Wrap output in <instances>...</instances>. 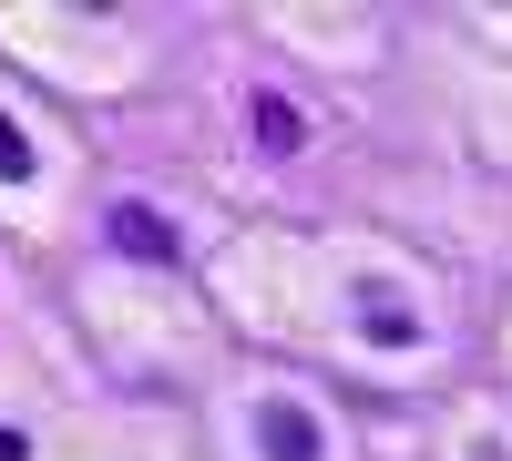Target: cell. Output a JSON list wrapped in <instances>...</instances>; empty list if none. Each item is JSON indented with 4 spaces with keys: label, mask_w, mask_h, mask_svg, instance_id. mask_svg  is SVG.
<instances>
[{
    "label": "cell",
    "mask_w": 512,
    "mask_h": 461,
    "mask_svg": "<svg viewBox=\"0 0 512 461\" xmlns=\"http://www.w3.org/2000/svg\"><path fill=\"white\" fill-rule=\"evenodd\" d=\"M256 134H267V154H287V144H297V113L267 93V103H256Z\"/></svg>",
    "instance_id": "cell-3"
},
{
    "label": "cell",
    "mask_w": 512,
    "mask_h": 461,
    "mask_svg": "<svg viewBox=\"0 0 512 461\" xmlns=\"http://www.w3.org/2000/svg\"><path fill=\"white\" fill-rule=\"evenodd\" d=\"M113 236L134 246V257H175V236H164V216H154V205H123V216H113Z\"/></svg>",
    "instance_id": "cell-1"
},
{
    "label": "cell",
    "mask_w": 512,
    "mask_h": 461,
    "mask_svg": "<svg viewBox=\"0 0 512 461\" xmlns=\"http://www.w3.org/2000/svg\"><path fill=\"white\" fill-rule=\"evenodd\" d=\"M267 451H277V461H318V431L297 421V410H277V421H267Z\"/></svg>",
    "instance_id": "cell-2"
}]
</instances>
